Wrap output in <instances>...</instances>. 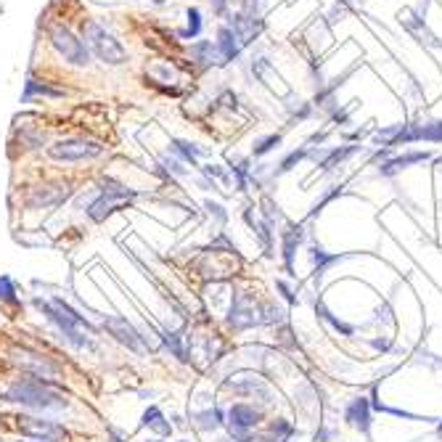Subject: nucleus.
Listing matches in <instances>:
<instances>
[{"label":"nucleus","instance_id":"obj_1","mask_svg":"<svg viewBox=\"0 0 442 442\" xmlns=\"http://www.w3.org/2000/svg\"><path fill=\"white\" fill-rule=\"evenodd\" d=\"M59 387H61L59 381H43V379L21 374L0 392V400L34 413H61L69 408V400L59 392Z\"/></svg>","mask_w":442,"mask_h":442},{"label":"nucleus","instance_id":"obj_2","mask_svg":"<svg viewBox=\"0 0 442 442\" xmlns=\"http://www.w3.org/2000/svg\"><path fill=\"white\" fill-rule=\"evenodd\" d=\"M34 307L45 315L48 324L59 328L61 339L67 341L69 347H74V350H96V341L85 334V331H93L90 324H87V318L80 315V313L69 305V302H64L61 297H53L51 302H48V299H34Z\"/></svg>","mask_w":442,"mask_h":442},{"label":"nucleus","instance_id":"obj_3","mask_svg":"<svg viewBox=\"0 0 442 442\" xmlns=\"http://www.w3.org/2000/svg\"><path fill=\"white\" fill-rule=\"evenodd\" d=\"M83 40L90 51L101 59L103 64H112V67H119L127 61V51L119 45V40L112 32H106L98 21L93 19H85L83 21Z\"/></svg>","mask_w":442,"mask_h":442},{"label":"nucleus","instance_id":"obj_4","mask_svg":"<svg viewBox=\"0 0 442 442\" xmlns=\"http://www.w3.org/2000/svg\"><path fill=\"white\" fill-rule=\"evenodd\" d=\"M48 37H51V45L56 48V53H59L64 61L74 64V67H87V64H90L87 45L80 37H74L72 30H67L64 24H51V27H48Z\"/></svg>","mask_w":442,"mask_h":442},{"label":"nucleus","instance_id":"obj_5","mask_svg":"<svg viewBox=\"0 0 442 442\" xmlns=\"http://www.w3.org/2000/svg\"><path fill=\"white\" fill-rule=\"evenodd\" d=\"M103 154V146L98 140H90V138H64V140H56L53 146H48V156L56 162H90L96 156Z\"/></svg>","mask_w":442,"mask_h":442},{"label":"nucleus","instance_id":"obj_6","mask_svg":"<svg viewBox=\"0 0 442 442\" xmlns=\"http://www.w3.org/2000/svg\"><path fill=\"white\" fill-rule=\"evenodd\" d=\"M262 305H257L255 297L246 291H233L231 297V310H228V324L236 331L252 328V326H262Z\"/></svg>","mask_w":442,"mask_h":442},{"label":"nucleus","instance_id":"obj_7","mask_svg":"<svg viewBox=\"0 0 442 442\" xmlns=\"http://www.w3.org/2000/svg\"><path fill=\"white\" fill-rule=\"evenodd\" d=\"M14 421L17 424V432L30 437V440H48V442H59L69 437L67 426L59 424V421H51V419H43V416H17Z\"/></svg>","mask_w":442,"mask_h":442},{"label":"nucleus","instance_id":"obj_8","mask_svg":"<svg viewBox=\"0 0 442 442\" xmlns=\"http://www.w3.org/2000/svg\"><path fill=\"white\" fill-rule=\"evenodd\" d=\"M101 326L103 331H109V334H112L122 347H127L130 352L146 355V337H143L127 318H122V315H103Z\"/></svg>","mask_w":442,"mask_h":442},{"label":"nucleus","instance_id":"obj_9","mask_svg":"<svg viewBox=\"0 0 442 442\" xmlns=\"http://www.w3.org/2000/svg\"><path fill=\"white\" fill-rule=\"evenodd\" d=\"M14 363L21 368V374L34 376V379H43V381H56L59 379V366L53 363L51 357L40 355L34 350H27V347L14 350Z\"/></svg>","mask_w":442,"mask_h":442},{"label":"nucleus","instance_id":"obj_10","mask_svg":"<svg viewBox=\"0 0 442 442\" xmlns=\"http://www.w3.org/2000/svg\"><path fill=\"white\" fill-rule=\"evenodd\" d=\"M69 196H72V183H43V186H34L27 191L24 196V204L30 209H48V207H59L64 204Z\"/></svg>","mask_w":442,"mask_h":442},{"label":"nucleus","instance_id":"obj_11","mask_svg":"<svg viewBox=\"0 0 442 442\" xmlns=\"http://www.w3.org/2000/svg\"><path fill=\"white\" fill-rule=\"evenodd\" d=\"M260 421H262V413H260L255 406H249V403H236V406H231L228 413H225V424L231 429V437H233V440H241L244 434L255 432Z\"/></svg>","mask_w":442,"mask_h":442},{"label":"nucleus","instance_id":"obj_12","mask_svg":"<svg viewBox=\"0 0 442 442\" xmlns=\"http://www.w3.org/2000/svg\"><path fill=\"white\" fill-rule=\"evenodd\" d=\"M397 19H400V24L408 30L419 43H424V45H429V48H440L442 51V43L434 37V34L429 32V27H426L424 17L419 14V11H413V8H403L400 14H397Z\"/></svg>","mask_w":442,"mask_h":442},{"label":"nucleus","instance_id":"obj_13","mask_svg":"<svg viewBox=\"0 0 442 442\" xmlns=\"http://www.w3.org/2000/svg\"><path fill=\"white\" fill-rule=\"evenodd\" d=\"M127 204V199H122V196H114V193H98L90 204H87V218L93 222H103L112 212H117L119 207Z\"/></svg>","mask_w":442,"mask_h":442},{"label":"nucleus","instance_id":"obj_14","mask_svg":"<svg viewBox=\"0 0 442 442\" xmlns=\"http://www.w3.org/2000/svg\"><path fill=\"white\" fill-rule=\"evenodd\" d=\"M225 387L238 392V394H257L262 403H273L271 387L262 379H257V376H238L233 381H225Z\"/></svg>","mask_w":442,"mask_h":442},{"label":"nucleus","instance_id":"obj_15","mask_svg":"<svg viewBox=\"0 0 442 442\" xmlns=\"http://www.w3.org/2000/svg\"><path fill=\"white\" fill-rule=\"evenodd\" d=\"M344 419L355 429H360L363 434H368V429H371V403L366 397H355L344 410Z\"/></svg>","mask_w":442,"mask_h":442},{"label":"nucleus","instance_id":"obj_16","mask_svg":"<svg viewBox=\"0 0 442 442\" xmlns=\"http://www.w3.org/2000/svg\"><path fill=\"white\" fill-rule=\"evenodd\" d=\"M429 156H432L429 151H408V154H400V156H392V159L379 165V175H397L400 170H408L410 165L426 162Z\"/></svg>","mask_w":442,"mask_h":442},{"label":"nucleus","instance_id":"obj_17","mask_svg":"<svg viewBox=\"0 0 442 442\" xmlns=\"http://www.w3.org/2000/svg\"><path fill=\"white\" fill-rule=\"evenodd\" d=\"M231 30L236 32L238 43L244 45V43H252L257 34H260L262 24H260V19H255V17H246V14H236V17H233V27H231Z\"/></svg>","mask_w":442,"mask_h":442},{"label":"nucleus","instance_id":"obj_18","mask_svg":"<svg viewBox=\"0 0 442 442\" xmlns=\"http://www.w3.org/2000/svg\"><path fill=\"white\" fill-rule=\"evenodd\" d=\"M302 225H289L286 231H281V241H284V265H286V271L291 273V265H294V252H297V246H299V241H302Z\"/></svg>","mask_w":442,"mask_h":442},{"label":"nucleus","instance_id":"obj_19","mask_svg":"<svg viewBox=\"0 0 442 442\" xmlns=\"http://www.w3.org/2000/svg\"><path fill=\"white\" fill-rule=\"evenodd\" d=\"M191 421L199 426L202 432H215L225 424V413L220 408H207V410H193L191 413Z\"/></svg>","mask_w":442,"mask_h":442},{"label":"nucleus","instance_id":"obj_20","mask_svg":"<svg viewBox=\"0 0 442 442\" xmlns=\"http://www.w3.org/2000/svg\"><path fill=\"white\" fill-rule=\"evenodd\" d=\"M218 48H220L222 59L225 61H233L241 51V43H238L236 32L231 30V27H220V32H218Z\"/></svg>","mask_w":442,"mask_h":442},{"label":"nucleus","instance_id":"obj_21","mask_svg":"<svg viewBox=\"0 0 442 442\" xmlns=\"http://www.w3.org/2000/svg\"><path fill=\"white\" fill-rule=\"evenodd\" d=\"M357 151V146H341V149H328V151H321V162L318 167L324 172H331L339 162H344L347 156H352Z\"/></svg>","mask_w":442,"mask_h":442},{"label":"nucleus","instance_id":"obj_22","mask_svg":"<svg viewBox=\"0 0 442 442\" xmlns=\"http://www.w3.org/2000/svg\"><path fill=\"white\" fill-rule=\"evenodd\" d=\"M140 426H143V429H154V432H159V434H170L172 432V426L167 424V419H165L162 408H156V406L146 408L143 419H140Z\"/></svg>","mask_w":442,"mask_h":442},{"label":"nucleus","instance_id":"obj_23","mask_svg":"<svg viewBox=\"0 0 442 442\" xmlns=\"http://www.w3.org/2000/svg\"><path fill=\"white\" fill-rule=\"evenodd\" d=\"M310 252H313V262H315V273H313V278H315V284H318V281H321V275L326 273V268H328L331 262H337L339 257H337V255H326L321 246H313Z\"/></svg>","mask_w":442,"mask_h":442},{"label":"nucleus","instance_id":"obj_24","mask_svg":"<svg viewBox=\"0 0 442 442\" xmlns=\"http://www.w3.org/2000/svg\"><path fill=\"white\" fill-rule=\"evenodd\" d=\"M193 53L204 61V64H225V59H222V53H220V48L218 45H212V43H199L196 48H193Z\"/></svg>","mask_w":442,"mask_h":442},{"label":"nucleus","instance_id":"obj_25","mask_svg":"<svg viewBox=\"0 0 442 442\" xmlns=\"http://www.w3.org/2000/svg\"><path fill=\"white\" fill-rule=\"evenodd\" d=\"M0 302L6 305H19V297H17V286L8 275H0Z\"/></svg>","mask_w":442,"mask_h":442},{"label":"nucleus","instance_id":"obj_26","mask_svg":"<svg viewBox=\"0 0 442 442\" xmlns=\"http://www.w3.org/2000/svg\"><path fill=\"white\" fill-rule=\"evenodd\" d=\"M255 72H257V77H260V80H268V85H271L273 90H275V85L281 83V77L273 72V67L268 64V61H265V59H260V61H257Z\"/></svg>","mask_w":442,"mask_h":442},{"label":"nucleus","instance_id":"obj_27","mask_svg":"<svg viewBox=\"0 0 442 442\" xmlns=\"http://www.w3.org/2000/svg\"><path fill=\"white\" fill-rule=\"evenodd\" d=\"M175 151L180 154L186 162H191V165H193L196 156H202V149H199V146H191L186 140H175Z\"/></svg>","mask_w":442,"mask_h":442},{"label":"nucleus","instance_id":"obj_28","mask_svg":"<svg viewBox=\"0 0 442 442\" xmlns=\"http://www.w3.org/2000/svg\"><path fill=\"white\" fill-rule=\"evenodd\" d=\"M202 30V14L199 8H188V30L183 32V37H196Z\"/></svg>","mask_w":442,"mask_h":442},{"label":"nucleus","instance_id":"obj_29","mask_svg":"<svg viewBox=\"0 0 442 442\" xmlns=\"http://www.w3.org/2000/svg\"><path fill=\"white\" fill-rule=\"evenodd\" d=\"M281 143V136L278 133H273V136H268V138H260L255 143V156H262V154H268L271 149H275Z\"/></svg>","mask_w":442,"mask_h":442},{"label":"nucleus","instance_id":"obj_30","mask_svg":"<svg viewBox=\"0 0 442 442\" xmlns=\"http://www.w3.org/2000/svg\"><path fill=\"white\" fill-rule=\"evenodd\" d=\"M315 310H318V313H321V315H324L326 321H328V324L334 326V328H337V331H341V334H347V337H350V334H352V331H355V328H352V326H347V324H341V321H337V318H334V315H331V313H328V310H326L324 305H318V307H315Z\"/></svg>","mask_w":442,"mask_h":442},{"label":"nucleus","instance_id":"obj_31","mask_svg":"<svg viewBox=\"0 0 442 442\" xmlns=\"http://www.w3.org/2000/svg\"><path fill=\"white\" fill-rule=\"evenodd\" d=\"M27 93H30V96H32V93H40V96H53V98H56V96H64L61 90H53V87H48V85H37L34 80H30V85H27Z\"/></svg>","mask_w":442,"mask_h":442},{"label":"nucleus","instance_id":"obj_32","mask_svg":"<svg viewBox=\"0 0 442 442\" xmlns=\"http://www.w3.org/2000/svg\"><path fill=\"white\" fill-rule=\"evenodd\" d=\"M305 156H307V149H299V151L289 154V156H286V159H284V162H281V172L291 170V167H294V165H297V162H299V159H305Z\"/></svg>","mask_w":442,"mask_h":442},{"label":"nucleus","instance_id":"obj_33","mask_svg":"<svg viewBox=\"0 0 442 442\" xmlns=\"http://www.w3.org/2000/svg\"><path fill=\"white\" fill-rule=\"evenodd\" d=\"M165 167L170 172H175V175H186V167H183L178 159H165Z\"/></svg>","mask_w":442,"mask_h":442},{"label":"nucleus","instance_id":"obj_34","mask_svg":"<svg viewBox=\"0 0 442 442\" xmlns=\"http://www.w3.org/2000/svg\"><path fill=\"white\" fill-rule=\"evenodd\" d=\"M257 11H260V0H244V14L246 17L257 19Z\"/></svg>","mask_w":442,"mask_h":442},{"label":"nucleus","instance_id":"obj_35","mask_svg":"<svg viewBox=\"0 0 442 442\" xmlns=\"http://www.w3.org/2000/svg\"><path fill=\"white\" fill-rule=\"evenodd\" d=\"M212 6H215V11H218V14H225V0H212Z\"/></svg>","mask_w":442,"mask_h":442},{"label":"nucleus","instance_id":"obj_36","mask_svg":"<svg viewBox=\"0 0 442 442\" xmlns=\"http://www.w3.org/2000/svg\"><path fill=\"white\" fill-rule=\"evenodd\" d=\"M17 442H48V440H17Z\"/></svg>","mask_w":442,"mask_h":442},{"label":"nucleus","instance_id":"obj_37","mask_svg":"<svg viewBox=\"0 0 442 442\" xmlns=\"http://www.w3.org/2000/svg\"><path fill=\"white\" fill-rule=\"evenodd\" d=\"M154 3H165V0H154Z\"/></svg>","mask_w":442,"mask_h":442},{"label":"nucleus","instance_id":"obj_38","mask_svg":"<svg viewBox=\"0 0 442 442\" xmlns=\"http://www.w3.org/2000/svg\"><path fill=\"white\" fill-rule=\"evenodd\" d=\"M151 442H162V440H151Z\"/></svg>","mask_w":442,"mask_h":442},{"label":"nucleus","instance_id":"obj_39","mask_svg":"<svg viewBox=\"0 0 442 442\" xmlns=\"http://www.w3.org/2000/svg\"><path fill=\"white\" fill-rule=\"evenodd\" d=\"M360 3H363V0H360Z\"/></svg>","mask_w":442,"mask_h":442}]
</instances>
